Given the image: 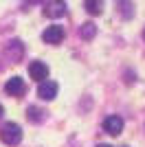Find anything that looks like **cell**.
Instances as JSON below:
<instances>
[{
    "mask_svg": "<svg viewBox=\"0 0 145 147\" xmlns=\"http://www.w3.org/2000/svg\"><path fill=\"white\" fill-rule=\"evenodd\" d=\"M103 127H106V132L108 134H119L121 129H123V119L121 117H117V114H110V117H106L103 119Z\"/></svg>",
    "mask_w": 145,
    "mask_h": 147,
    "instance_id": "5",
    "label": "cell"
},
{
    "mask_svg": "<svg viewBox=\"0 0 145 147\" xmlns=\"http://www.w3.org/2000/svg\"><path fill=\"white\" fill-rule=\"evenodd\" d=\"M97 147H112V145H106V143H101V145H97Z\"/></svg>",
    "mask_w": 145,
    "mask_h": 147,
    "instance_id": "13",
    "label": "cell"
},
{
    "mask_svg": "<svg viewBox=\"0 0 145 147\" xmlns=\"http://www.w3.org/2000/svg\"><path fill=\"white\" fill-rule=\"evenodd\" d=\"M84 7H86V9H88L90 13H101L103 2H95V0H88V2H84Z\"/></svg>",
    "mask_w": 145,
    "mask_h": 147,
    "instance_id": "10",
    "label": "cell"
},
{
    "mask_svg": "<svg viewBox=\"0 0 145 147\" xmlns=\"http://www.w3.org/2000/svg\"><path fill=\"white\" fill-rule=\"evenodd\" d=\"M29 75H31V79H35V81H46L48 77V66L44 64V61H33L29 66Z\"/></svg>",
    "mask_w": 145,
    "mask_h": 147,
    "instance_id": "4",
    "label": "cell"
},
{
    "mask_svg": "<svg viewBox=\"0 0 145 147\" xmlns=\"http://www.w3.org/2000/svg\"><path fill=\"white\" fill-rule=\"evenodd\" d=\"M143 37H145V33H143Z\"/></svg>",
    "mask_w": 145,
    "mask_h": 147,
    "instance_id": "14",
    "label": "cell"
},
{
    "mask_svg": "<svg viewBox=\"0 0 145 147\" xmlns=\"http://www.w3.org/2000/svg\"><path fill=\"white\" fill-rule=\"evenodd\" d=\"M9 51H11V55H16V59H20V57H22V44H20V42H11Z\"/></svg>",
    "mask_w": 145,
    "mask_h": 147,
    "instance_id": "11",
    "label": "cell"
},
{
    "mask_svg": "<svg viewBox=\"0 0 145 147\" xmlns=\"http://www.w3.org/2000/svg\"><path fill=\"white\" fill-rule=\"evenodd\" d=\"M26 114H29V119H31V121H35V123H42L44 119H46V117H44L46 112H44L42 108H35V105H31L29 110H26Z\"/></svg>",
    "mask_w": 145,
    "mask_h": 147,
    "instance_id": "8",
    "label": "cell"
},
{
    "mask_svg": "<svg viewBox=\"0 0 145 147\" xmlns=\"http://www.w3.org/2000/svg\"><path fill=\"white\" fill-rule=\"evenodd\" d=\"M55 94H57V84H55V81H42V84H40V88H37V97L51 101V99H55Z\"/></svg>",
    "mask_w": 145,
    "mask_h": 147,
    "instance_id": "6",
    "label": "cell"
},
{
    "mask_svg": "<svg viewBox=\"0 0 145 147\" xmlns=\"http://www.w3.org/2000/svg\"><path fill=\"white\" fill-rule=\"evenodd\" d=\"M64 13H66V2H48L44 9V16H48V18H60Z\"/></svg>",
    "mask_w": 145,
    "mask_h": 147,
    "instance_id": "7",
    "label": "cell"
},
{
    "mask_svg": "<svg viewBox=\"0 0 145 147\" xmlns=\"http://www.w3.org/2000/svg\"><path fill=\"white\" fill-rule=\"evenodd\" d=\"M5 90H7V94H11V97H22L24 92H26L24 79L22 77H11V79L5 84Z\"/></svg>",
    "mask_w": 145,
    "mask_h": 147,
    "instance_id": "3",
    "label": "cell"
},
{
    "mask_svg": "<svg viewBox=\"0 0 145 147\" xmlns=\"http://www.w3.org/2000/svg\"><path fill=\"white\" fill-rule=\"evenodd\" d=\"M97 33V24H92V22H86L84 26H81V37L84 40H92Z\"/></svg>",
    "mask_w": 145,
    "mask_h": 147,
    "instance_id": "9",
    "label": "cell"
},
{
    "mask_svg": "<svg viewBox=\"0 0 145 147\" xmlns=\"http://www.w3.org/2000/svg\"><path fill=\"white\" fill-rule=\"evenodd\" d=\"M64 35H66L64 26L62 24H53V26H48V29L42 33V40L46 44H60L62 40H64Z\"/></svg>",
    "mask_w": 145,
    "mask_h": 147,
    "instance_id": "2",
    "label": "cell"
},
{
    "mask_svg": "<svg viewBox=\"0 0 145 147\" xmlns=\"http://www.w3.org/2000/svg\"><path fill=\"white\" fill-rule=\"evenodd\" d=\"M2 114H5V108H2V105H0V119H2Z\"/></svg>",
    "mask_w": 145,
    "mask_h": 147,
    "instance_id": "12",
    "label": "cell"
},
{
    "mask_svg": "<svg viewBox=\"0 0 145 147\" xmlns=\"http://www.w3.org/2000/svg\"><path fill=\"white\" fill-rule=\"evenodd\" d=\"M0 138H2V143H7V145H18L20 141H22V127H20L18 123H5L2 125V129H0Z\"/></svg>",
    "mask_w": 145,
    "mask_h": 147,
    "instance_id": "1",
    "label": "cell"
}]
</instances>
